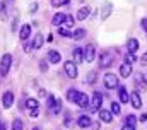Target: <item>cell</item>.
Wrapping results in <instances>:
<instances>
[{"mask_svg": "<svg viewBox=\"0 0 147 130\" xmlns=\"http://www.w3.org/2000/svg\"><path fill=\"white\" fill-rule=\"evenodd\" d=\"M105 86H106L108 89H115V87L118 86V77H116L115 74H106V75H105Z\"/></svg>", "mask_w": 147, "mask_h": 130, "instance_id": "4", "label": "cell"}, {"mask_svg": "<svg viewBox=\"0 0 147 130\" xmlns=\"http://www.w3.org/2000/svg\"><path fill=\"white\" fill-rule=\"evenodd\" d=\"M39 96L45 98V96H46V91H45V89H41V91H39Z\"/></svg>", "mask_w": 147, "mask_h": 130, "instance_id": "42", "label": "cell"}, {"mask_svg": "<svg viewBox=\"0 0 147 130\" xmlns=\"http://www.w3.org/2000/svg\"><path fill=\"white\" fill-rule=\"evenodd\" d=\"M87 82L89 84H94L96 82V72H89L87 74Z\"/></svg>", "mask_w": 147, "mask_h": 130, "instance_id": "29", "label": "cell"}, {"mask_svg": "<svg viewBox=\"0 0 147 130\" xmlns=\"http://www.w3.org/2000/svg\"><path fill=\"white\" fill-rule=\"evenodd\" d=\"M110 14H111V3H110V2H106V3L103 5V10H101V19H103V21H106Z\"/></svg>", "mask_w": 147, "mask_h": 130, "instance_id": "20", "label": "cell"}, {"mask_svg": "<svg viewBox=\"0 0 147 130\" xmlns=\"http://www.w3.org/2000/svg\"><path fill=\"white\" fill-rule=\"evenodd\" d=\"M118 94H120V101H121V103H128L130 96H128V93H127L125 87H120V89H118Z\"/></svg>", "mask_w": 147, "mask_h": 130, "instance_id": "22", "label": "cell"}, {"mask_svg": "<svg viewBox=\"0 0 147 130\" xmlns=\"http://www.w3.org/2000/svg\"><path fill=\"white\" fill-rule=\"evenodd\" d=\"M113 62H115V55H113L111 51H103V53H101V57H99V67H101V68L111 67Z\"/></svg>", "mask_w": 147, "mask_h": 130, "instance_id": "1", "label": "cell"}, {"mask_svg": "<svg viewBox=\"0 0 147 130\" xmlns=\"http://www.w3.org/2000/svg\"><path fill=\"white\" fill-rule=\"evenodd\" d=\"M43 43H45V38H43V34H39V32H38L36 36H34V43H33L34 50H39V48L43 46Z\"/></svg>", "mask_w": 147, "mask_h": 130, "instance_id": "21", "label": "cell"}, {"mask_svg": "<svg viewBox=\"0 0 147 130\" xmlns=\"http://www.w3.org/2000/svg\"><path fill=\"white\" fill-rule=\"evenodd\" d=\"M51 22H53L55 26H62V24L65 22V14H62V12H60V14H55L53 19H51Z\"/></svg>", "mask_w": 147, "mask_h": 130, "instance_id": "18", "label": "cell"}, {"mask_svg": "<svg viewBox=\"0 0 147 130\" xmlns=\"http://www.w3.org/2000/svg\"><path fill=\"white\" fill-rule=\"evenodd\" d=\"M33 130H39V127H34V129H33Z\"/></svg>", "mask_w": 147, "mask_h": 130, "instance_id": "45", "label": "cell"}, {"mask_svg": "<svg viewBox=\"0 0 147 130\" xmlns=\"http://www.w3.org/2000/svg\"><path fill=\"white\" fill-rule=\"evenodd\" d=\"M146 120H147V113H142V115L139 116V122H142V123H144Z\"/></svg>", "mask_w": 147, "mask_h": 130, "instance_id": "38", "label": "cell"}, {"mask_svg": "<svg viewBox=\"0 0 147 130\" xmlns=\"http://www.w3.org/2000/svg\"><path fill=\"white\" fill-rule=\"evenodd\" d=\"M140 62H142V65H147V53H144V55H142Z\"/></svg>", "mask_w": 147, "mask_h": 130, "instance_id": "40", "label": "cell"}, {"mask_svg": "<svg viewBox=\"0 0 147 130\" xmlns=\"http://www.w3.org/2000/svg\"><path fill=\"white\" fill-rule=\"evenodd\" d=\"M36 10H38V3H36V2H33V3L29 5V12L33 14V12H36Z\"/></svg>", "mask_w": 147, "mask_h": 130, "instance_id": "35", "label": "cell"}, {"mask_svg": "<svg viewBox=\"0 0 147 130\" xmlns=\"http://www.w3.org/2000/svg\"><path fill=\"white\" fill-rule=\"evenodd\" d=\"M65 26H74V17L72 16H65Z\"/></svg>", "mask_w": 147, "mask_h": 130, "instance_id": "34", "label": "cell"}, {"mask_svg": "<svg viewBox=\"0 0 147 130\" xmlns=\"http://www.w3.org/2000/svg\"><path fill=\"white\" fill-rule=\"evenodd\" d=\"M77 125H79L80 129H87V127L91 125V118H89V116H86V115H82V116H79Z\"/></svg>", "mask_w": 147, "mask_h": 130, "instance_id": "14", "label": "cell"}, {"mask_svg": "<svg viewBox=\"0 0 147 130\" xmlns=\"http://www.w3.org/2000/svg\"><path fill=\"white\" fill-rule=\"evenodd\" d=\"M99 120L105 122V123H111V120H113L111 111H108V110H99Z\"/></svg>", "mask_w": 147, "mask_h": 130, "instance_id": "9", "label": "cell"}, {"mask_svg": "<svg viewBox=\"0 0 147 130\" xmlns=\"http://www.w3.org/2000/svg\"><path fill=\"white\" fill-rule=\"evenodd\" d=\"M34 116H38V108L31 110V118H34Z\"/></svg>", "mask_w": 147, "mask_h": 130, "instance_id": "41", "label": "cell"}, {"mask_svg": "<svg viewBox=\"0 0 147 130\" xmlns=\"http://www.w3.org/2000/svg\"><path fill=\"white\" fill-rule=\"evenodd\" d=\"M121 130H135V127H134V125H127V123H125Z\"/></svg>", "mask_w": 147, "mask_h": 130, "instance_id": "39", "label": "cell"}, {"mask_svg": "<svg viewBox=\"0 0 147 130\" xmlns=\"http://www.w3.org/2000/svg\"><path fill=\"white\" fill-rule=\"evenodd\" d=\"M140 77H142V82H146V84H147V74H146V75H140Z\"/></svg>", "mask_w": 147, "mask_h": 130, "instance_id": "44", "label": "cell"}, {"mask_svg": "<svg viewBox=\"0 0 147 130\" xmlns=\"http://www.w3.org/2000/svg\"><path fill=\"white\" fill-rule=\"evenodd\" d=\"M127 48H128V51L135 53V51L139 50V41H137L135 38H130V39L127 41Z\"/></svg>", "mask_w": 147, "mask_h": 130, "instance_id": "13", "label": "cell"}, {"mask_svg": "<svg viewBox=\"0 0 147 130\" xmlns=\"http://www.w3.org/2000/svg\"><path fill=\"white\" fill-rule=\"evenodd\" d=\"M50 111H51L53 115H58V113L62 111V101H60V99H55V103L50 106Z\"/></svg>", "mask_w": 147, "mask_h": 130, "instance_id": "19", "label": "cell"}, {"mask_svg": "<svg viewBox=\"0 0 147 130\" xmlns=\"http://www.w3.org/2000/svg\"><path fill=\"white\" fill-rule=\"evenodd\" d=\"M130 101H132V106H134V108H140V106H142V101H140L139 93H132V94H130Z\"/></svg>", "mask_w": 147, "mask_h": 130, "instance_id": "17", "label": "cell"}, {"mask_svg": "<svg viewBox=\"0 0 147 130\" xmlns=\"http://www.w3.org/2000/svg\"><path fill=\"white\" fill-rule=\"evenodd\" d=\"M0 19H2V21H5V19H7V5H5V2H3V0L0 2Z\"/></svg>", "mask_w": 147, "mask_h": 130, "instance_id": "23", "label": "cell"}, {"mask_svg": "<svg viewBox=\"0 0 147 130\" xmlns=\"http://www.w3.org/2000/svg\"><path fill=\"white\" fill-rule=\"evenodd\" d=\"M65 3H69V0H51L53 7H60V5H65Z\"/></svg>", "mask_w": 147, "mask_h": 130, "instance_id": "31", "label": "cell"}, {"mask_svg": "<svg viewBox=\"0 0 147 130\" xmlns=\"http://www.w3.org/2000/svg\"><path fill=\"white\" fill-rule=\"evenodd\" d=\"M72 55H74V62H75V64H80V62L84 60V53H82V48H74Z\"/></svg>", "mask_w": 147, "mask_h": 130, "instance_id": "15", "label": "cell"}, {"mask_svg": "<svg viewBox=\"0 0 147 130\" xmlns=\"http://www.w3.org/2000/svg\"><path fill=\"white\" fill-rule=\"evenodd\" d=\"M58 34L60 36H65V38H72V32L69 31L65 26H58Z\"/></svg>", "mask_w": 147, "mask_h": 130, "instance_id": "24", "label": "cell"}, {"mask_svg": "<svg viewBox=\"0 0 147 130\" xmlns=\"http://www.w3.org/2000/svg\"><path fill=\"white\" fill-rule=\"evenodd\" d=\"M10 64H12V57H10L9 53H5V55L2 57V60H0V75H2V77H7L9 68H10Z\"/></svg>", "mask_w": 147, "mask_h": 130, "instance_id": "2", "label": "cell"}, {"mask_svg": "<svg viewBox=\"0 0 147 130\" xmlns=\"http://www.w3.org/2000/svg\"><path fill=\"white\" fill-rule=\"evenodd\" d=\"M89 14H91V9H89V7H80L79 12H77V19H79V21H84Z\"/></svg>", "mask_w": 147, "mask_h": 130, "instance_id": "16", "label": "cell"}, {"mask_svg": "<svg viewBox=\"0 0 147 130\" xmlns=\"http://www.w3.org/2000/svg\"><path fill=\"white\" fill-rule=\"evenodd\" d=\"M60 58H62V55H60L57 50H50V51H48V60H50L51 64H58Z\"/></svg>", "mask_w": 147, "mask_h": 130, "instance_id": "11", "label": "cell"}, {"mask_svg": "<svg viewBox=\"0 0 147 130\" xmlns=\"http://www.w3.org/2000/svg\"><path fill=\"white\" fill-rule=\"evenodd\" d=\"M2 103H3V108H10L12 103H14V94L10 91H7L3 96H2Z\"/></svg>", "mask_w": 147, "mask_h": 130, "instance_id": "8", "label": "cell"}, {"mask_svg": "<svg viewBox=\"0 0 147 130\" xmlns=\"http://www.w3.org/2000/svg\"><path fill=\"white\" fill-rule=\"evenodd\" d=\"M82 53H84V60H86V62H92V60H94V53H96L94 45H87V46L82 50Z\"/></svg>", "mask_w": 147, "mask_h": 130, "instance_id": "6", "label": "cell"}, {"mask_svg": "<svg viewBox=\"0 0 147 130\" xmlns=\"http://www.w3.org/2000/svg\"><path fill=\"white\" fill-rule=\"evenodd\" d=\"M12 130H22V122H21V120H14Z\"/></svg>", "mask_w": 147, "mask_h": 130, "instance_id": "30", "label": "cell"}, {"mask_svg": "<svg viewBox=\"0 0 147 130\" xmlns=\"http://www.w3.org/2000/svg\"><path fill=\"white\" fill-rule=\"evenodd\" d=\"M84 36H86V29H75V31L72 32L74 39H82Z\"/></svg>", "mask_w": 147, "mask_h": 130, "instance_id": "25", "label": "cell"}, {"mask_svg": "<svg viewBox=\"0 0 147 130\" xmlns=\"http://www.w3.org/2000/svg\"><path fill=\"white\" fill-rule=\"evenodd\" d=\"M140 26H142V29L147 32V19H142V21H140Z\"/></svg>", "mask_w": 147, "mask_h": 130, "instance_id": "37", "label": "cell"}, {"mask_svg": "<svg viewBox=\"0 0 147 130\" xmlns=\"http://www.w3.org/2000/svg\"><path fill=\"white\" fill-rule=\"evenodd\" d=\"M101 103H103V96H101V93H94V96L91 99V111H98L99 110V106H101Z\"/></svg>", "mask_w": 147, "mask_h": 130, "instance_id": "5", "label": "cell"}, {"mask_svg": "<svg viewBox=\"0 0 147 130\" xmlns=\"http://www.w3.org/2000/svg\"><path fill=\"white\" fill-rule=\"evenodd\" d=\"M125 123H127V125H134V127H135V116H134V115H128V116H127V120H125Z\"/></svg>", "mask_w": 147, "mask_h": 130, "instance_id": "33", "label": "cell"}, {"mask_svg": "<svg viewBox=\"0 0 147 130\" xmlns=\"http://www.w3.org/2000/svg\"><path fill=\"white\" fill-rule=\"evenodd\" d=\"M75 104H77V106H80V108H87V104H89V98H87V94L79 93L77 98H75Z\"/></svg>", "mask_w": 147, "mask_h": 130, "instance_id": "7", "label": "cell"}, {"mask_svg": "<svg viewBox=\"0 0 147 130\" xmlns=\"http://www.w3.org/2000/svg\"><path fill=\"white\" fill-rule=\"evenodd\" d=\"M132 74V64H121V67H120V75L121 77H128Z\"/></svg>", "mask_w": 147, "mask_h": 130, "instance_id": "12", "label": "cell"}, {"mask_svg": "<svg viewBox=\"0 0 147 130\" xmlns=\"http://www.w3.org/2000/svg\"><path fill=\"white\" fill-rule=\"evenodd\" d=\"M26 106L29 108V110H34V108H38L39 104H38V99H33V98H29L28 101H26Z\"/></svg>", "mask_w": 147, "mask_h": 130, "instance_id": "27", "label": "cell"}, {"mask_svg": "<svg viewBox=\"0 0 147 130\" xmlns=\"http://www.w3.org/2000/svg\"><path fill=\"white\" fill-rule=\"evenodd\" d=\"M77 94H79V91H75V89H69V93H67V99H69L70 103H75Z\"/></svg>", "mask_w": 147, "mask_h": 130, "instance_id": "26", "label": "cell"}, {"mask_svg": "<svg viewBox=\"0 0 147 130\" xmlns=\"http://www.w3.org/2000/svg\"><path fill=\"white\" fill-rule=\"evenodd\" d=\"M125 60H127L128 64H134V62H135V55H134L132 51H128V53H127V57H125Z\"/></svg>", "mask_w": 147, "mask_h": 130, "instance_id": "32", "label": "cell"}, {"mask_svg": "<svg viewBox=\"0 0 147 130\" xmlns=\"http://www.w3.org/2000/svg\"><path fill=\"white\" fill-rule=\"evenodd\" d=\"M31 36V26L29 24H24L22 28H21V32H19V38L22 39V41H26L28 38Z\"/></svg>", "mask_w": 147, "mask_h": 130, "instance_id": "10", "label": "cell"}, {"mask_svg": "<svg viewBox=\"0 0 147 130\" xmlns=\"http://www.w3.org/2000/svg\"><path fill=\"white\" fill-rule=\"evenodd\" d=\"M63 67H65V72H67V75H69L70 79H75V77H77V64H75V62L69 60V62L63 64Z\"/></svg>", "mask_w": 147, "mask_h": 130, "instance_id": "3", "label": "cell"}, {"mask_svg": "<svg viewBox=\"0 0 147 130\" xmlns=\"http://www.w3.org/2000/svg\"><path fill=\"white\" fill-rule=\"evenodd\" d=\"M24 50H26V51L29 53V51H33V50H34V46H33L31 43H26V45H24Z\"/></svg>", "mask_w": 147, "mask_h": 130, "instance_id": "36", "label": "cell"}, {"mask_svg": "<svg viewBox=\"0 0 147 130\" xmlns=\"http://www.w3.org/2000/svg\"><path fill=\"white\" fill-rule=\"evenodd\" d=\"M0 130H5V123H3L2 120H0Z\"/></svg>", "mask_w": 147, "mask_h": 130, "instance_id": "43", "label": "cell"}, {"mask_svg": "<svg viewBox=\"0 0 147 130\" xmlns=\"http://www.w3.org/2000/svg\"><path fill=\"white\" fill-rule=\"evenodd\" d=\"M120 111H121V108H120V104H118L116 101H113V103H111V113H115V115H118Z\"/></svg>", "mask_w": 147, "mask_h": 130, "instance_id": "28", "label": "cell"}]
</instances>
